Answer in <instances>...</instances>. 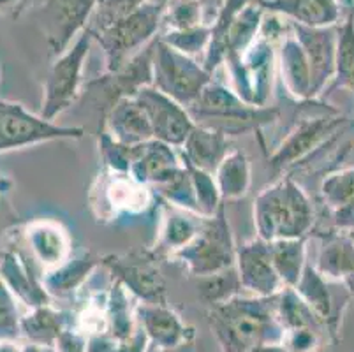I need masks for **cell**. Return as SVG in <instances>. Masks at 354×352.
I'll list each match as a JSON object with an SVG mask.
<instances>
[{"label":"cell","instance_id":"1","mask_svg":"<svg viewBox=\"0 0 354 352\" xmlns=\"http://www.w3.org/2000/svg\"><path fill=\"white\" fill-rule=\"evenodd\" d=\"M208 324L221 352H249L261 345L282 344L284 328L277 319L275 296H234L210 306Z\"/></svg>","mask_w":354,"mask_h":352},{"label":"cell","instance_id":"2","mask_svg":"<svg viewBox=\"0 0 354 352\" xmlns=\"http://www.w3.org/2000/svg\"><path fill=\"white\" fill-rule=\"evenodd\" d=\"M254 224L257 238L265 241L307 238L314 225V208L295 180L282 178L256 198Z\"/></svg>","mask_w":354,"mask_h":352},{"label":"cell","instance_id":"3","mask_svg":"<svg viewBox=\"0 0 354 352\" xmlns=\"http://www.w3.org/2000/svg\"><path fill=\"white\" fill-rule=\"evenodd\" d=\"M187 109L196 125L224 132L226 136L257 131L263 125L272 124L279 116L277 108H256L247 104L233 89L217 82H212L203 90L198 101Z\"/></svg>","mask_w":354,"mask_h":352},{"label":"cell","instance_id":"4","mask_svg":"<svg viewBox=\"0 0 354 352\" xmlns=\"http://www.w3.org/2000/svg\"><path fill=\"white\" fill-rule=\"evenodd\" d=\"M281 28L272 21H263L259 35L243 57L224 64L231 76L233 90L241 101L256 108H266L272 95L273 67H275V41L284 37Z\"/></svg>","mask_w":354,"mask_h":352},{"label":"cell","instance_id":"5","mask_svg":"<svg viewBox=\"0 0 354 352\" xmlns=\"http://www.w3.org/2000/svg\"><path fill=\"white\" fill-rule=\"evenodd\" d=\"M166 2H145L133 15L94 35L104 51L106 73H115L156 39Z\"/></svg>","mask_w":354,"mask_h":352},{"label":"cell","instance_id":"6","mask_svg":"<svg viewBox=\"0 0 354 352\" xmlns=\"http://www.w3.org/2000/svg\"><path fill=\"white\" fill-rule=\"evenodd\" d=\"M173 257L198 279L233 268L236 264V247L224 206L214 217L205 219L198 237L175 252Z\"/></svg>","mask_w":354,"mask_h":352},{"label":"cell","instance_id":"7","mask_svg":"<svg viewBox=\"0 0 354 352\" xmlns=\"http://www.w3.org/2000/svg\"><path fill=\"white\" fill-rule=\"evenodd\" d=\"M212 82L214 74L208 73L196 58L180 53L160 37L156 39L152 85L157 90L189 108Z\"/></svg>","mask_w":354,"mask_h":352},{"label":"cell","instance_id":"8","mask_svg":"<svg viewBox=\"0 0 354 352\" xmlns=\"http://www.w3.org/2000/svg\"><path fill=\"white\" fill-rule=\"evenodd\" d=\"M92 43H94V35L88 28H85L76 37V41L51 64V69L44 82L43 106L39 111L43 118L53 122L78 99L82 92L83 66H85Z\"/></svg>","mask_w":354,"mask_h":352},{"label":"cell","instance_id":"9","mask_svg":"<svg viewBox=\"0 0 354 352\" xmlns=\"http://www.w3.org/2000/svg\"><path fill=\"white\" fill-rule=\"evenodd\" d=\"M153 50H156V39L140 53L134 55L124 67L85 83L83 95L86 101L92 102V106H95V109L101 111L102 120L118 101L127 97H136L143 86L152 85Z\"/></svg>","mask_w":354,"mask_h":352},{"label":"cell","instance_id":"10","mask_svg":"<svg viewBox=\"0 0 354 352\" xmlns=\"http://www.w3.org/2000/svg\"><path fill=\"white\" fill-rule=\"evenodd\" d=\"M82 127H66L30 113L24 104L0 99V154L55 140H80Z\"/></svg>","mask_w":354,"mask_h":352},{"label":"cell","instance_id":"11","mask_svg":"<svg viewBox=\"0 0 354 352\" xmlns=\"http://www.w3.org/2000/svg\"><path fill=\"white\" fill-rule=\"evenodd\" d=\"M101 264L108 268L113 280L120 282L140 303L166 305V282L153 250L109 254L101 257Z\"/></svg>","mask_w":354,"mask_h":352},{"label":"cell","instance_id":"12","mask_svg":"<svg viewBox=\"0 0 354 352\" xmlns=\"http://www.w3.org/2000/svg\"><path fill=\"white\" fill-rule=\"evenodd\" d=\"M347 124L346 116L340 115L337 109H328L323 115H315L298 122L295 131L282 141L270 159L273 171L288 169L300 160L307 159L317 148L323 147L331 136L339 134L340 129Z\"/></svg>","mask_w":354,"mask_h":352},{"label":"cell","instance_id":"13","mask_svg":"<svg viewBox=\"0 0 354 352\" xmlns=\"http://www.w3.org/2000/svg\"><path fill=\"white\" fill-rule=\"evenodd\" d=\"M134 99L147 113L148 122L152 125L153 140L178 148L185 143L196 125L185 106L178 104L153 85L143 86Z\"/></svg>","mask_w":354,"mask_h":352},{"label":"cell","instance_id":"14","mask_svg":"<svg viewBox=\"0 0 354 352\" xmlns=\"http://www.w3.org/2000/svg\"><path fill=\"white\" fill-rule=\"evenodd\" d=\"M97 0H43L39 18L53 55H62L88 25Z\"/></svg>","mask_w":354,"mask_h":352},{"label":"cell","instance_id":"15","mask_svg":"<svg viewBox=\"0 0 354 352\" xmlns=\"http://www.w3.org/2000/svg\"><path fill=\"white\" fill-rule=\"evenodd\" d=\"M236 270L243 290L250 296L270 298L284 289L272 261L270 241L256 238L236 247Z\"/></svg>","mask_w":354,"mask_h":352},{"label":"cell","instance_id":"16","mask_svg":"<svg viewBox=\"0 0 354 352\" xmlns=\"http://www.w3.org/2000/svg\"><path fill=\"white\" fill-rule=\"evenodd\" d=\"M292 34L300 41L310 66V99H317L330 86L335 74L337 27L310 28L289 21Z\"/></svg>","mask_w":354,"mask_h":352},{"label":"cell","instance_id":"17","mask_svg":"<svg viewBox=\"0 0 354 352\" xmlns=\"http://www.w3.org/2000/svg\"><path fill=\"white\" fill-rule=\"evenodd\" d=\"M183 167L175 147L159 140H150L134 147L133 166L129 174L141 185L157 187L167 182Z\"/></svg>","mask_w":354,"mask_h":352},{"label":"cell","instance_id":"18","mask_svg":"<svg viewBox=\"0 0 354 352\" xmlns=\"http://www.w3.org/2000/svg\"><path fill=\"white\" fill-rule=\"evenodd\" d=\"M136 319L145 329L148 340L157 349H169L185 342H194V328L183 324L178 314L167 305L138 303Z\"/></svg>","mask_w":354,"mask_h":352},{"label":"cell","instance_id":"19","mask_svg":"<svg viewBox=\"0 0 354 352\" xmlns=\"http://www.w3.org/2000/svg\"><path fill=\"white\" fill-rule=\"evenodd\" d=\"M263 9L310 28L337 27L342 19L340 0H259Z\"/></svg>","mask_w":354,"mask_h":352},{"label":"cell","instance_id":"20","mask_svg":"<svg viewBox=\"0 0 354 352\" xmlns=\"http://www.w3.org/2000/svg\"><path fill=\"white\" fill-rule=\"evenodd\" d=\"M102 125H104L102 131L108 132L115 141L127 147H136L153 140L152 125L148 122L147 113L134 97L118 101L109 109Z\"/></svg>","mask_w":354,"mask_h":352},{"label":"cell","instance_id":"21","mask_svg":"<svg viewBox=\"0 0 354 352\" xmlns=\"http://www.w3.org/2000/svg\"><path fill=\"white\" fill-rule=\"evenodd\" d=\"M315 270L331 282H339L354 296V240L347 234H331L323 240Z\"/></svg>","mask_w":354,"mask_h":352},{"label":"cell","instance_id":"22","mask_svg":"<svg viewBox=\"0 0 354 352\" xmlns=\"http://www.w3.org/2000/svg\"><path fill=\"white\" fill-rule=\"evenodd\" d=\"M32 256L44 268L53 270L71 257V240L66 229L53 221H34L25 231Z\"/></svg>","mask_w":354,"mask_h":352},{"label":"cell","instance_id":"23","mask_svg":"<svg viewBox=\"0 0 354 352\" xmlns=\"http://www.w3.org/2000/svg\"><path fill=\"white\" fill-rule=\"evenodd\" d=\"M0 277L4 279L12 295L28 308L50 305L51 296L44 289L43 282L35 279L27 261L15 250H6L0 257Z\"/></svg>","mask_w":354,"mask_h":352},{"label":"cell","instance_id":"24","mask_svg":"<svg viewBox=\"0 0 354 352\" xmlns=\"http://www.w3.org/2000/svg\"><path fill=\"white\" fill-rule=\"evenodd\" d=\"M182 160L214 174L218 164L230 154V136L214 129L194 125L185 143L182 145Z\"/></svg>","mask_w":354,"mask_h":352},{"label":"cell","instance_id":"25","mask_svg":"<svg viewBox=\"0 0 354 352\" xmlns=\"http://www.w3.org/2000/svg\"><path fill=\"white\" fill-rule=\"evenodd\" d=\"M328 282L330 280L321 275L319 271L315 270L314 264L307 261L304 273H301L295 289L304 298V302L314 310V314L321 319L324 328L330 329V333H335L339 328L340 319H342L340 317L342 312H340V306L335 303V296Z\"/></svg>","mask_w":354,"mask_h":352},{"label":"cell","instance_id":"26","mask_svg":"<svg viewBox=\"0 0 354 352\" xmlns=\"http://www.w3.org/2000/svg\"><path fill=\"white\" fill-rule=\"evenodd\" d=\"M279 66H281L282 82H284L289 95L300 99V101H310V66H308L307 55H305L300 41L296 39L292 30L281 39Z\"/></svg>","mask_w":354,"mask_h":352},{"label":"cell","instance_id":"27","mask_svg":"<svg viewBox=\"0 0 354 352\" xmlns=\"http://www.w3.org/2000/svg\"><path fill=\"white\" fill-rule=\"evenodd\" d=\"M324 205L333 215L337 229L354 231V167L328 174L321 185Z\"/></svg>","mask_w":354,"mask_h":352},{"label":"cell","instance_id":"28","mask_svg":"<svg viewBox=\"0 0 354 352\" xmlns=\"http://www.w3.org/2000/svg\"><path fill=\"white\" fill-rule=\"evenodd\" d=\"M99 264L101 257H95L92 252H83L82 256L69 257L66 263L44 273V289L51 298H69L74 290L86 282Z\"/></svg>","mask_w":354,"mask_h":352},{"label":"cell","instance_id":"29","mask_svg":"<svg viewBox=\"0 0 354 352\" xmlns=\"http://www.w3.org/2000/svg\"><path fill=\"white\" fill-rule=\"evenodd\" d=\"M71 328V314L51 308V305L30 308L21 317V335L37 347H55L60 335Z\"/></svg>","mask_w":354,"mask_h":352},{"label":"cell","instance_id":"30","mask_svg":"<svg viewBox=\"0 0 354 352\" xmlns=\"http://www.w3.org/2000/svg\"><path fill=\"white\" fill-rule=\"evenodd\" d=\"M203 215L198 213L187 212V210L176 208L171 206V210H167L164 213L162 228H160L159 245L153 252L159 256V252H166V254H175L180 248L191 243L198 232L201 231L203 222H205Z\"/></svg>","mask_w":354,"mask_h":352},{"label":"cell","instance_id":"31","mask_svg":"<svg viewBox=\"0 0 354 352\" xmlns=\"http://www.w3.org/2000/svg\"><path fill=\"white\" fill-rule=\"evenodd\" d=\"M263 21H265V9L259 4V0H252L245 8L238 11L230 30H227L224 64L234 62L243 57V53L252 46V43L259 35Z\"/></svg>","mask_w":354,"mask_h":352},{"label":"cell","instance_id":"32","mask_svg":"<svg viewBox=\"0 0 354 352\" xmlns=\"http://www.w3.org/2000/svg\"><path fill=\"white\" fill-rule=\"evenodd\" d=\"M222 201L243 198L250 189V163L247 155L233 150L224 157L214 173Z\"/></svg>","mask_w":354,"mask_h":352},{"label":"cell","instance_id":"33","mask_svg":"<svg viewBox=\"0 0 354 352\" xmlns=\"http://www.w3.org/2000/svg\"><path fill=\"white\" fill-rule=\"evenodd\" d=\"M106 324L108 333L118 342L131 337L138 328L136 305H131V293L117 280H113L106 299Z\"/></svg>","mask_w":354,"mask_h":352},{"label":"cell","instance_id":"34","mask_svg":"<svg viewBox=\"0 0 354 352\" xmlns=\"http://www.w3.org/2000/svg\"><path fill=\"white\" fill-rule=\"evenodd\" d=\"M307 238L270 241L272 261L284 287H296L307 264Z\"/></svg>","mask_w":354,"mask_h":352},{"label":"cell","instance_id":"35","mask_svg":"<svg viewBox=\"0 0 354 352\" xmlns=\"http://www.w3.org/2000/svg\"><path fill=\"white\" fill-rule=\"evenodd\" d=\"M347 89L354 92V12L337 25L335 74L328 90Z\"/></svg>","mask_w":354,"mask_h":352},{"label":"cell","instance_id":"36","mask_svg":"<svg viewBox=\"0 0 354 352\" xmlns=\"http://www.w3.org/2000/svg\"><path fill=\"white\" fill-rule=\"evenodd\" d=\"M275 310L277 319L284 328V333L289 329L314 328L323 329L324 324L321 319L314 314V310L304 302L295 287H284L281 293L275 295Z\"/></svg>","mask_w":354,"mask_h":352},{"label":"cell","instance_id":"37","mask_svg":"<svg viewBox=\"0 0 354 352\" xmlns=\"http://www.w3.org/2000/svg\"><path fill=\"white\" fill-rule=\"evenodd\" d=\"M252 0H226L215 18L214 25H210V44L203 58V67L210 74L215 73L221 64H224L226 58V37L234 16L238 15L241 8H245Z\"/></svg>","mask_w":354,"mask_h":352},{"label":"cell","instance_id":"38","mask_svg":"<svg viewBox=\"0 0 354 352\" xmlns=\"http://www.w3.org/2000/svg\"><path fill=\"white\" fill-rule=\"evenodd\" d=\"M113 178L106 185V198L113 210L141 212L150 203V192L147 185H141L131 174L113 173Z\"/></svg>","mask_w":354,"mask_h":352},{"label":"cell","instance_id":"39","mask_svg":"<svg viewBox=\"0 0 354 352\" xmlns=\"http://www.w3.org/2000/svg\"><path fill=\"white\" fill-rule=\"evenodd\" d=\"M198 289L203 302L210 306H217L240 295L243 287H241L236 266H233L214 273V275L199 277Z\"/></svg>","mask_w":354,"mask_h":352},{"label":"cell","instance_id":"40","mask_svg":"<svg viewBox=\"0 0 354 352\" xmlns=\"http://www.w3.org/2000/svg\"><path fill=\"white\" fill-rule=\"evenodd\" d=\"M153 189L157 190V194H159L167 205L201 215V213H199L198 199H196L194 183H192L191 173H189L185 164H183L182 169H180L178 173L173 174L167 182L160 183V185L153 187Z\"/></svg>","mask_w":354,"mask_h":352},{"label":"cell","instance_id":"41","mask_svg":"<svg viewBox=\"0 0 354 352\" xmlns=\"http://www.w3.org/2000/svg\"><path fill=\"white\" fill-rule=\"evenodd\" d=\"M166 30H189L201 27L203 2L201 0H167L162 15Z\"/></svg>","mask_w":354,"mask_h":352},{"label":"cell","instance_id":"42","mask_svg":"<svg viewBox=\"0 0 354 352\" xmlns=\"http://www.w3.org/2000/svg\"><path fill=\"white\" fill-rule=\"evenodd\" d=\"M145 2L148 0H97V6L90 16L86 28L92 34H99L125 16L133 15Z\"/></svg>","mask_w":354,"mask_h":352},{"label":"cell","instance_id":"43","mask_svg":"<svg viewBox=\"0 0 354 352\" xmlns=\"http://www.w3.org/2000/svg\"><path fill=\"white\" fill-rule=\"evenodd\" d=\"M187 166L189 173H191L192 183H194L196 190V199H198L199 213L203 217H214L215 213L222 208V198L221 192H218L217 182H215V176L207 171L198 169V167L191 166V164L183 163Z\"/></svg>","mask_w":354,"mask_h":352},{"label":"cell","instance_id":"44","mask_svg":"<svg viewBox=\"0 0 354 352\" xmlns=\"http://www.w3.org/2000/svg\"><path fill=\"white\" fill-rule=\"evenodd\" d=\"M160 39L180 53L194 58L201 53H207L210 44V25H201L189 30H166Z\"/></svg>","mask_w":354,"mask_h":352},{"label":"cell","instance_id":"45","mask_svg":"<svg viewBox=\"0 0 354 352\" xmlns=\"http://www.w3.org/2000/svg\"><path fill=\"white\" fill-rule=\"evenodd\" d=\"M21 337V315L16 296L0 277V342H18Z\"/></svg>","mask_w":354,"mask_h":352},{"label":"cell","instance_id":"46","mask_svg":"<svg viewBox=\"0 0 354 352\" xmlns=\"http://www.w3.org/2000/svg\"><path fill=\"white\" fill-rule=\"evenodd\" d=\"M99 148L106 167L113 173L129 174L134 159V147L115 141L106 131L99 132Z\"/></svg>","mask_w":354,"mask_h":352},{"label":"cell","instance_id":"47","mask_svg":"<svg viewBox=\"0 0 354 352\" xmlns=\"http://www.w3.org/2000/svg\"><path fill=\"white\" fill-rule=\"evenodd\" d=\"M282 345L288 352H317L321 347V329H289L284 333Z\"/></svg>","mask_w":354,"mask_h":352},{"label":"cell","instance_id":"48","mask_svg":"<svg viewBox=\"0 0 354 352\" xmlns=\"http://www.w3.org/2000/svg\"><path fill=\"white\" fill-rule=\"evenodd\" d=\"M86 349V337L82 331H74V329H66L59 337L55 344L57 352H85Z\"/></svg>","mask_w":354,"mask_h":352},{"label":"cell","instance_id":"49","mask_svg":"<svg viewBox=\"0 0 354 352\" xmlns=\"http://www.w3.org/2000/svg\"><path fill=\"white\" fill-rule=\"evenodd\" d=\"M118 340L113 338L108 331L92 333L86 338L85 352H117Z\"/></svg>","mask_w":354,"mask_h":352},{"label":"cell","instance_id":"50","mask_svg":"<svg viewBox=\"0 0 354 352\" xmlns=\"http://www.w3.org/2000/svg\"><path fill=\"white\" fill-rule=\"evenodd\" d=\"M148 344H150V340H148L145 329L138 322V328L134 329V333L125 338V340L118 342L117 352H147Z\"/></svg>","mask_w":354,"mask_h":352},{"label":"cell","instance_id":"51","mask_svg":"<svg viewBox=\"0 0 354 352\" xmlns=\"http://www.w3.org/2000/svg\"><path fill=\"white\" fill-rule=\"evenodd\" d=\"M0 352H41V347L34 344H16V342H0Z\"/></svg>","mask_w":354,"mask_h":352},{"label":"cell","instance_id":"52","mask_svg":"<svg viewBox=\"0 0 354 352\" xmlns=\"http://www.w3.org/2000/svg\"><path fill=\"white\" fill-rule=\"evenodd\" d=\"M156 352H196L194 342H185V344H180L176 347L169 349H157Z\"/></svg>","mask_w":354,"mask_h":352},{"label":"cell","instance_id":"53","mask_svg":"<svg viewBox=\"0 0 354 352\" xmlns=\"http://www.w3.org/2000/svg\"><path fill=\"white\" fill-rule=\"evenodd\" d=\"M249 352H288L282 344H273V345H261V347L252 349Z\"/></svg>","mask_w":354,"mask_h":352},{"label":"cell","instance_id":"54","mask_svg":"<svg viewBox=\"0 0 354 352\" xmlns=\"http://www.w3.org/2000/svg\"><path fill=\"white\" fill-rule=\"evenodd\" d=\"M21 4V0H0V11L6 9H15Z\"/></svg>","mask_w":354,"mask_h":352}]
</instances>
